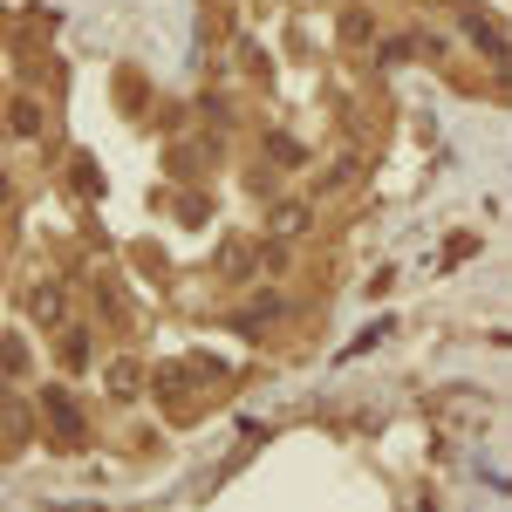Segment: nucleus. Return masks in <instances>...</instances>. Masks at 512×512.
<instances>
[{"instance_id": "9", "label": "nucleus", "mask_w": 512, "mask_h": 512, "mask_svg": "<svg viewBox=\"0 0 512 512\" xmlns=\"http://www.w3.org/2000/svg\"><path fill=\"white\" fill-rule=\"evenodd\" d=\"M21 437H28V410L7 403V451H21Z\"/></svg>"}, {"instance_id": "11", "label": "nucleus", "mask_w": 512, "mask_h": 512, "mask_svg": "<svg viewBox=\"0 0 512 512\" xmlns=\"http://www.w3.org/2000/svg\"><path fill=\"white\" fill-rule=\"evenodd\" d=\"M69 178H76V192H96V185H103V171H96L89 158H76V164H69Z\"/></svg>"}, {"instance_id": "2", "label": "nucleus", "mask_w": 512, "mask_h": 512, "mask_svg": "<svg viewBox=\"0 0 512 512\" xmlns=\"http://www.w3.org/2000/svg\"><path fill=\"white\" fill-rule=\"evenodd\" d=\"M7 130H14V137H48V110H41L35 96H14V103H7Z\"/></svg>"}, {"instance_id": "10", "label": "nucleus", "mask_w": 512, "mask_h": 512, "mask_svg": "<svg viewBox=\"0 0 512 512\" xmlns=\"http://www.w3.org/2000/svg\"><path fill=\"white\" fill-rule=\"evenodd\" d=\"M301 219H308V212H301V205H280V212H274V239L301 233Z\"/></svg>"}, {"instance_id": "6", "label": "nucleus", "mask_w": 512, "mask_h": 512, "mask_svg": "<svg viewBox=\"0 0 512 512\" xmlns=\"http://www.w3.org/2000/svg\"><path fill=\"white\" fill-rule=\"evenodd\" d=\"M89 349H96V342H89V328H69V335H62V369H89Z\"/></svg>"}, {"instance_id": "5", "label": "nucleus", "mask_w": 512, "mask_h": 512, "mask_svg": "<svg viewBox=\"0 0 512 512\" xmlns=\"http://www.w3.org/2000/svg\"><path fill=\"white\" fill-rule=\"evenodd\" d=\"M103 383H110V396H117V403H130V396L144 390V369L123 355V362H110V376H103Z\"/></svg>"}, {"instance_id": "7", "label": "nucleus", "mask_w": 512, "mask_h": 512, "mask_svg": "<svg viewBox=\"0 0 512 512\" xmlns=\"http://www.w3.org/2000/svg\"><path fill=\"white\" fill-rule=\"evenodd\" d=\"M158 396L171 410H192V403H185V369H158Z\"/></svg>"}, {"instance_id": "3", "label": "nucleus", "mask_w": 512, "mask_h": 512, "mask_svg": "<svg viewBox=\"0 0 512 512\" xmlns=\"http://www.w3.org/2000/svg\"><path fill=\"white\" fill-rule=\"evenodd\" d=\"M28 315H35L41 328L62 321V280H35V287H28Z\"/></svg>"}, {"instance_id": "1", "label": "nucleus", "mask_w": 512, "mask_h": 512, "mask_svg": "<svg viewBox=\"0 0 512 512\" xmlns=\"http://www.w3.org/2000/svg\"><path fill=\"white\" fill-rule=\"evenodd\" d=\"M41 417L55 424V437H62V444H82V431H89V424H82V403L62 390V383H48V390H41Z\"/></svg>"}, {"instance_id": "8", "label": "nucleus", "mask_w": 512, "mask_h": 512, "mask_svg": "<svg viewBox=\"0 0 512 512\" xmlns=\"http://www.w3.org/2000/svg\"><path fill=\"white\" fill-rule=\"evenodd\" d=\"M246 267H253V246H246V239H233V246L219 253V274H246Z\"/></svg>"}, {"instance_id": "4", "label": "nucleus", "mask_w": 512, "mask_h": 512, "mask_svg": "<svg viewBox=\"0 0 512 512\" xmlns=\"http://www.w3.org/2000/svg\"><path fill=\"white\" fill-rule=\"evenodd\" d=\"M465 35H472L478 48H485V55H492V62H506V41H499V28H492V21H485V14H478V7H465Z\"/></svg>"}]
</instances>
